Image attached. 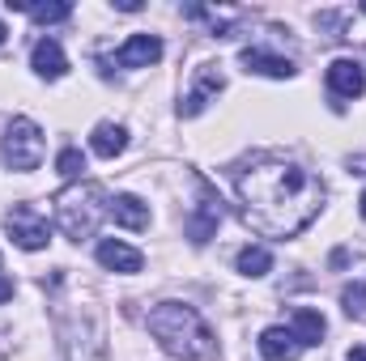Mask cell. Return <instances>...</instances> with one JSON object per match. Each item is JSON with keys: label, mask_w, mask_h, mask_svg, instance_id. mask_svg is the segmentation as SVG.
I'll use <instances>...</instances> for the list:
<instances>
[{"label": "cell", "mask_w": 366, "mask_h": 361, "mask_svg": "<svg viewBox=\"0 0 366 361\" xmlns=\"http://www.w3.org/2000/svg\"><path fill=\"white\" fill-rule=\"evenodd\" d=\"M234 187L243 200V221L264 238L302 234L324 208V183L290 158H252Z\"/></svg>", "instance_id": "6da1fadb"}, {"label": "cell", "mask_w": 366, "mask_h": 361, "mask_svg": "<svg viewBox=\"0 0 366 361\" xmlns=\"http://www.w3.org/2000/svg\"><path fill=\"white\" fill-rule=\"evenodd\" d=\"M149 332H154V340H158L171 357H183V361L213 357V349H217L209 323H204L187 302H158V306L149 310Z\"/></svg>", "instance_id": "7a4b0ae2"}, {"label": "cell", "mask_w": 366, "mask_h": 361, "mask_svg": "<svg viewBox=\"0 0 366 361\" xmlns=\"http://www.w3.org/2000/svg\"><path fill=\"white\" fill-rule=\"evenodd\" d=\"M107 195H102V187L98 183H69L60 195H56V221H60V230L73 238V243H81V238H90L94 230H98V221L107 217Z\"/></svg>", "instance_id": "3957f363"}, {"label": "cell", "mask_w": 366, "mask_h": 361, "mask_svg": "<svg viewBox=\"0 0 366 361\" xmlns=\"http://www.w3.org/2000/svg\"><path fill=\"white\" fill-rule=\"evenodd\" d=\"M0 153H4V166H9V171H39V166H43V153H47L43 128H39L34 119H26V115L9 119Z\"/></svg>", "instance_id": "277c9868"}, {"label": "cell", "mask_w": 366, "mask_h": 361, "mask_svg": "<svg viewBox=\"0 0 366 361\" xmlns=\"http://www.w3.org/2000/svg\"><path fill=\"white\" fill-rule=\"evenodd\" d=\"M4 230H9V238H13L21 251H43V247L51 243V225H47V217H43L34 204H13V208L4 213Z\"/></svg>", "instance_id": "5b68a950"}, {"label": "cell", "mask_w": 366, "mask_h": 361, "mask_svg": "<svg viewBox=\"0 0 366 361\" xmlns=\"http://www.w3.org/2000/svg\"><path fill=\"white\" fill-rule=\"evenodd\" d=\"M222 86H226V77H222V68L217 64H200L196 68V81H192V90L183 93L179 102V115L183 119H192V115H200L217 93H222Z\"/></svg>", "instance_id": "8992f818"}, {"label": "cell", "mask_w": 366, "mask_h": 361, "mask_svg": "<svg viewBox=\"0 0 366 361\" xmlns=\"http://www.w3.org/2000/svg\"><path fill=\"white\" fill-rule=\"evenodd\" d=\"M162 60V39L158 34H132L119 51H115V64L119 68H149Z\"/></svg>", "instance_id": "52a82bcc"}, {"label": "cell", "mask_w": 366, "mask_h": 361, "mask_svg": "<svg viewBox=\"0 0 366 361\" xmlns=\"http://www.w3.org/2000/svg\"><path fill=\"white\" fill-rule=\"evenodd\" d=\"M328 90L332 98H362L366 90V73L358 60H332L328 64Z\"/></svg>", "instance_id": "ba28073f"}, {"label": "cell", "mask_w": 366, "mask_h": 361, "mask_svg": "<svg viewBox=\"0 0 366 361\" xmlns=\"http://www.w3.org/2000/svg\"><path fill=\"white\" fill-rule=\"evenodd\" d=\"M239 60H243L247 73H260V77H277V81L294 77V60L290 56H277V51H264V47H243Z\"/></svg>", "instance_id": "9c48e42d"}, {"label": "cell", "mask_w": 366, "mask_h": 361, "mask_svg": "<svg viewBox=\"0 0 366 361\" xmlns=\"http://www.w3.org/2000/svg\"><path fill=\"white\" fill-rule=\"evenodd\" d=\"M30 68H34L39 77H47V81H60V77L69 73V56H64V47H60L56 39H39L34 51H30Z\"/></svg>", "instance_id": "30bf717a"}, {"label": "cell", "mask_w": 366, "mask_h": 361, "mask_svg": "<svg viewBox=\"0 0 366 361\" xmlns=\"http://www.w3.org/2000/svg\"><path fill=\"white\" fill-rule=\"evenodd\" d=\"M94 255H98V264L107 272H141L145 268V255L137 247H128V243H115V238H102Z\"/></svg>", "instance_id": "8fae6325"}, {"label": "cell", "mask_w": 366, "mask_h": 361, "mask_svg": "<svg viewBox=\"0 0 366 361\" xmlns=\"http://www.w3.org/2000/svg\"><path fill=\"white\" fill-rule=\"evenodd\" d=\"M217 221H222V200L200 183V213L187 221V238H192L196 247H200V243H209V234L217 230Z\"/></svg>", "instance_id": "7c38bea8"}, {"label": "cell", "mask_w": 366, "mask_h": 361, "mask_svg": "<svg viewBox=\"0 0 366 361\" xmlns=\"http://www.w3.org/2000/svg\"><path fill=\"white\" fill-rule=\"evenodd\" d=\"M107 217L115 225H124V230H149V204L137 200V195H128V191L107 204Z\"/></svg>", "instance_id": "4fadbf2b"}, {"label": "cell", "mask_w": 366, "mask_h": 361, "mask_svg": "<svg viewBox=\"0 0 366 361\" xmlns=\"http://www.w3.org/2000/svg\"><path fill=\"white\" fill-rule=\"evenodd\" d=\"M9 9H17V13H26L30 21H39V26H56V21H69L73 17V4L69 0H4Z\"/></svg>", "instance_id": "5bb4252c"}, {"label": "cell", "mask_w": 366, "mask_h": 361, "mask_svg": "<svg viewBox=\"0 0 366 361\" xmlns=\"http://www.w3.org/2000/svg\"><path fill=\"white\" fill-rule=\"evenodd\" d=\"M260 353L269 361H298L302 345H298V336L290 327H264L260 332Z\"/></svg>", "instance_id": "9a60e30c"}, {"label": "cell", "mask_w": 366, "mask_h": 361, "mask_svg": "<svg viewBox=\"0 0 366 361\" xmlns=\"http://www.w3.org/2000/svg\"><path fill=\"white\" fill-rule=\"evenodd\" d=\"M124 145H128V128H124V123L102 119V123L90 132V149L98 153V158H115V153H124Z\"/></svg>", "instance_id": "2e32d148"}, {"label": "cell", "mask_w": 366, "mask_h": 361, "mask_svg": "<svg viewBox=\"0 0 366 361\" xmlns=\"http://www.w3.org/2000/svg\"><path fill=\"white\" fill-rule=\"evenodd\" d=\"M290 332H294V336H298V345L307 349V345H320V340H324L328 323H324V315H320V310H311V306H298V310H294V323H290Z\"/></svg>", "instance_id": "e0dca14e"}, {"label": "cell", "mask_w": 366, "mask_h": 361, "mask_svg": "<svg viewBox=\"0 0 366 361\" xmlns=\"http://www.w3.org/2000/svg\"><path fill=\"white\" fill-rule=\"evenodd\" d=\"M234 264H239L243 276H264V272L273 268V255H269V247H243Z\"/></svg>", "instance_id": "ac0fdd59"}, {"label": "cell", "mask_w": 366, "mask_h": 361, "mask_svg": "<svg viewBox=\"0 0 366 361\" xmlns=\"http://www.w3.org/2000/svg\"><path fill=\"white\" fill-rule=\"evenodd\" d=\"M56 171H60L64 179L81 183V175H86V158H81V149H60V158H56Z\"/></svg>", "instance_id": "d6986e66"}, {"label": "cell", "mask_w": 366, "mask_h": 361, "mask_svg": "<svg viewBox=\"0 0 366 361\" xmlns=\"http://www.w3.org/2000/svg\"><path fill=\"white\" fill-rule=\"evenodd\" d=\"M341 302H345V310H350V315L366 319V280H354V285H345Z\"/></svg>", "instance_id": "ffe728a7"}, {"label": "cell", "mask_w": 366, "mask_h": 361, "mask_svg": "<svg viewBox=\"0 0 366 361\" xmlns=\"http://www.w3.org/2000/svg\"><path fill=\"white\" fill-rule=\"evenodd\" d=\"M9 298H13V280L0 272V302H9Z\"/></svg>", "instance_id": "44dd1931"}, {"label": "cell", "mask_w": 366, "mask_h": 361, "mask_svg": "<svg viewBox=\"0 0 366 361\" xmlns=\"http://www.w3.org/2000/svg\"><path fill=\"white\" fill-rule=\"evenodd\" d=\"M115 9H119V13H137V9H141V0H115Z\"/></svg>", "instance_id": "7402d4cb"}, {"label": "cell", "mask_w": 366, "mask_h": 361, "mask_svg": "<svg viewBox=\"0 0 366 361\" xmlns=\"http://www.w3.org/2000/svg\"><path fill=\"white\" fill-rule=\"evenodd\" d=\"M345 361H366V345H354V349H350V357Z\"/></svg>", "instance_id": "603a6c76"}, {"label": "cell", "mask_w": 366, "mask_h": 361, "mask_svg": "<svg viewBox=\"0 0 366 361\" xmlns=\"http://www.w3.org/2000/svg\"><path fill=\"white\" fill-rule=\"evenodd\" d=\"M4 39H9V30H4V21H0V47H4Z\"/></svg>", "instance_id": "cb8c5ba5"}, {"label": "cell", "mask_w": 366, "mask_h": 361, "mask_svg": "<svg viewBox=\"0 0 366 361\" xmlns=\"http://www.w3.org/2000/svg\"><path fill=\"white\" fill-rule=\"evenodd\" d=\"M358 213H362V217H366V195H362V200H358Z\"/></svg>", "instance_id": "d4e9b609"}, {"label": "cell", "mask_w": 366, "mask_h": 361, "mask_svg": "<svg viewBox=\"0 0 366 361\" xmlns=\"http://www.w3.org/2000/svg\"><path fill=\"white\" fill-rule=\"evenodd\" d=\"M362 13H366V0H362Z\"/></svg>", "instance_id": "484cf974"}]
</instances>
